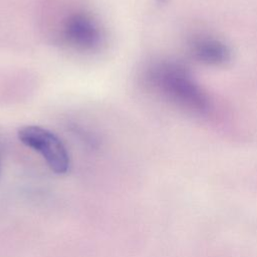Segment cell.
Listing matches in <instances>:
<instances>
[{
    "label": "cell",
    "mask_w": 257,
    "mask_h": 257,
    "mask_svg": "<svg viewBox=\"0 0 257 257\" xmlns=\"http://www.w3.org/2000/svg\"><path fill=\"white\" fill-rule=\"evenodd\" d=\"M144 80L149 89L161 98L186 111L202 114L210 108L206 93L186 67L179 63L154 62L146 68Z\"/></svg>",
    "instance_id": "1"
},
{
    "label": "cell",
    "mask_w": 257,
    "mask_h": 257,
    "mask_svg": "<svg viewBox=\"0 0 257 257\" xmlns=\"http://www.w3.org/2000/svg\"><path fill=\"white\" fill-rule=\"evenodd\" d=\"M19 141L39 153L52 172L65 174L69 169V156L63 143L52 132L38 125H25L18 130Z\"/></svg>",
    "instance_id": "2"
},
{
    "label": "cell",
    "mask_w": 257,
    "mask_h": 257,
    "mask_svg": "<svg viewBox=\"0 0 257 257\" xmlns=\"http://www.w3.org/2000/svg\"><path fill=\"white\" fill-rule=\"evenodd\" d=\"M60 35L66 44L79 51H93L102 42L98 22L84 11H74L65 16L61 23Z\"/></svg>",
    "instance_id": "3"
},
{
    "label": "cell",
    "mask_w": 257,
    "mask_h": 257,
    "mask_svg": "<svg viewBox=\"0 0 257 257\" xmlns=\"http://www.w3.org/2000/svg\"><path fill=\"white\" fill-rule=\"evenodd\" d=\"M189 47L195 59L209 65L223 64L230 56V51L225 43L209 35L193 37L189 43Z\"/></svg>",
    "instance_id": "4"
}]
</instances>
